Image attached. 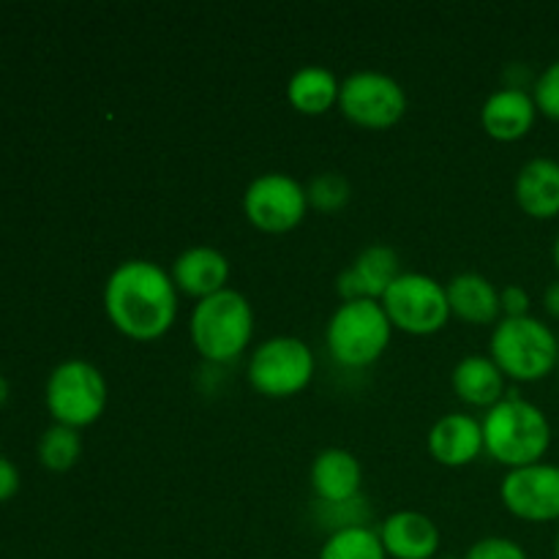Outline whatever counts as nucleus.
<instances>
[{"label":"nucleus","instance_id":"f257e3e1","mask_svg":"<svg viewBox=\"0 0 559 559\" xmlns=\"http://www.w3.org/2000/svg\"><path fill=\"white\" fill-rule=\"evenodd\" d=\"M180 293L167 267L151 260H126L104 284V314L131 342H158L178 320Z\"/></svg>","mask_w":559,"mask_h":559},{"label":"nucleus","instance_id":"f03ea898","mask_svg":"<svg viewBox=\"0 0 559 559\" xmlns=\"http://www.w3.org/2000/svg\"><path fill=\"white\" fill-rule=\"evenodd\" d=\"M480 426H484V453L508 469L544 462L555 437L549 415L516 391L486 409Z\"/></svg>","mask_w":559,"mask_h":559},{"label":"nucleus","instance_id":"7ed1b4c3","mask_svg":"<svg viewBox=\"0 0 559 559\" xmlns=\"http://www.w3.org/2000/svg\"><path fill=\"white\" fill-rule=\"evenodd\" d=\"M254 306L243 293L227 287L197 300L189 317V338L197 355L213 366L235 364L254 338Z\"/></svg>","mask_w":559,"mask_h":559},{"label":"nucleus","instance_id":"20e7f679","mask_svg":"<svg viewBox=\"0 0 559 559\" xmlns=\"http://www.w3.org/2000/svg\"><path fill=\"white\" fill-rule=\"evenodd\" d=\"M489 358L511 382H540L557 374L559 338L538 317H502L489 336Z\"/></svg>","mask_w":559,"mask_h":559},{"label":"nucleus","instance_id":"39448f33","mask_svg":"<svg viewBox=\"0 0 559 559\" xmlns=\"http://www.w3.org/2000/svg\"><path fill=\"white\" fill-rule=\"evenodd\" d=\"M393 325L380 300L338 304L325 325V347L344 369H369L391 347Z\"/></svg>","mask_w":559,"mask_h":559},{"label":"nucleus","instance_id":"423d86ee","mask_svg":"<svg viewBox=\"0 0 559 559\" xmlns=\"http://www.w3.org/2000/svg\"><path fill=\"white\" fill-rule=\"evenodd\" d=\"M109 402L107 377L91 360L71 358L63 360L47 377L44 404L55 424L69 429H87L104 415Z\"/></svg>","mask_w":559,"mask_h":559},{"label":"nucleus","instance_id":"0eeeda50","mask_svg":"<svg viewBox=\"0 0 559 559\" xmlns=\"http://www.w3.org/2000/svg\"><path fill=\"white\" fill-rule=\"evenodd\" d=\"M317 358L298 336H271L257 344L246 364V380L262 399H293L311 385Z\"/></svg>","mask_w":559,"mask_h":559},{"label":"nucleus","instance_id":"6e6552de","mask_svg":"<svg viewBox=\"0 0 559 559\" xmlns=\"http://www.w3.org/2000/svg\"><path fill=\"white\" fill-rule=\"evenodd\" d=\"M382 309L391 320L393 331L407 336H435L451 322L445 284L429 273H402L382 295Z\"/></svg>","mask_w":559,"mask_h":559},{"label":"nucleus","instance_id":"1a4fd4ad","mask_svg":"<svg viewBox=\"0 0 559 559\" xmlns=\"http://www.w3.org/2000/svg\"><path fill=\"white\" fill-rule=\"evenodd\" d=\"M338 112L366 131H385L407 115V91L402 82L382 71H353L342 80Z\"/></svg>","mask_w":559,"mask_h":559},{"label":"nucleus","instance_id":"9d476101","mask_svg":"<svg viewBox=\"0 0 559 559\" xmlns=\"http://www.w3.org/2000/svg\"><path fill=\"white\" fill-rule=\"evenodd\" d=\"M309 213L306 186L287 173L257 175L243 191V216L265 235H287Z\"/></svg>","mask_w":559,"mask_h":559},{"label":"nucleus","instance_id":"9b49d317","mask_svg":"<svg viewBox=\"0 0 559 559\" xmlns=\"http://www.w3.org/2000/svg\"><path fill=\"white\" fill-rule=\"evenodd\" d=\"M500 500L511 516L527 524H559V467L549 462L508 469Z\"/></svg>","mask_w":559,"mask_h":559},{"label":"nucleus","instance_id":"f8f14e48","mask_svg":"<svg viewBox=\"0 0 559 559\" xmlns=\"http://www.w3.org/2000/svg\"><path fill=\"white\" fill-rule=\"evenodd\" d=\"M402 262L391 246H366L353 265L344 267L336 278V293L342 304L349 300H382L391 284L402 276Z\"/></svg>","mask_w":559,"mask_h":559},{"label":"nucleus","instance_id":"ddd939ff","mask_svg":"<svg viewBox=\"0 0 559 559\" xmlns=\"http://www.w3.org/2000/svg\"><path fill=\"white\" fill-rule=\"evenodd\" d=\"M311 491L328 508L355 506L364 486V467L347 448H325L314 456L309 469Z\"/></svg>","mask_w":559,"mask_h":559},{"label":"nucleus","instance_id":"4468645a","mask_svg":"<svg viewBox=\"0 0 559 559\" xmlns=\"http://www.w3.org/2000/svg\"><path fill=\"white\" fill-rule=\"evenodd\" d=\"M229 260L216 246H189L175 257L169 276L180 295L191 300H205L229 287Z\"/></svg>","mask_w":559,"mask_h":559},{"label":"nucleus","instance_id":"2eb2a0df","mask_svg":"<svg viewBox=\"0 0 559 559\" xmlns=\"http://www.w3.org/2000/svg\"><path fill=\"white\" fill-rule=\"evenodd\" d=\"M426 448L442 467H469L484 453V426L467 413H448L435 420L426 437Z\"/></svg>","mask_w":559,"mask_h":559},{"label":"nucleus","instance_id":"dca6fc26","mask_svg":"<svg viewBox=\"0 0 559 559\" xmlns=\"http://www.w3.org/2000/svg\"><path fill=\"white\" fill-rule=\"evenodd\" d=\"M388 559H435L442 535L435 519L420 511H396L377 527Z\"/></svg>","mask_w":559,"mask_h":559},{"label":"nucleus","instance_id":"f3484780","mask_svg":"<svg viewBox=\"0 0 559 559\" xmlns=\"http://www.w3.org/2000/svg\"><path fill=\"white\" fill-rule=\"evenodd\" d=\"M538 107L524 87H500L480 107V126L497 142H519L535 129Z\"/></svg>","mask_w":559,"mask_h":559},{"label":"nucleus","instance_id":"a211bd4d","mask_svg":"<svg viewBox=\"0 0 559 559\" xmlns=\"http://www.w3.org/2000/svg\"><path fill=\"white\" fill-rule=\"evenodd\" d=\"M513 200L524 216L549 222L559 216V162L549 156L530 158L513 180Z\"/></svg>","mask_w":559,"mask_h":559},{"label":"nucleus","instance_id":"6ab92c4d","mask_svg":"<svg viewBox=\"0 0 559 559\" xmlns=\"http://www.w3.org/2000/svg\"><path fill=\"white\" fill-rule=\"evenodd\" d=\"M451 317L462 320L464 325H491L502 320L500 289L484 273H459L445 284Z\"/></svg>","mask_w":559,"mask_h":559},{"label":"nucleus","instance_id":"aec40b11","mask_svg":"<svg viewBox=\"0 0 559 559\" xmlns=\"http://www.w3.org/2000/svg\"><path fill=\"white\" fill-rule=\"evenodd\" d=\"M453 393L459 402L475 409H491L508 396V377L489 355H467L453 366L451 374Z\"/></svg>","mask_w":559,"mask_h":559},{"label":"nucleus","instance_id":"412c9836","mask_svg":"<svg viewBox=\"0 0 559 559\" xmlns=\"http://www.w3.org/2000/svg\"><path fill=\"white\" fill-rule=\"evenodd\" d=\"M342 80L325 66H304L287 82V102L306 118H320L338 107Z\"/></svg>","mask_w":559,"mask_h":559},{"label":"nucleus","instance_id":"4be33fe9","mask_svg":"<svg viewBox=\"0 0 559 559\" xmlns=\"http://www.w3.org/2000/svg\"><path fill=\"white\" fill-rule=\"evenodd\" d=\"M317 559H388V555L374 527L353 524V527L333 530Z\"/></svg>","mask_w":559,"mask_h":559},{"label":"nucleus","instance_id":"5701e85b","mask_svg":"<svg viewBox=\"0 0 559 559\" xmlns=\"http://www.w3.org/2000/svg\"><path fill=\"white\" fill-rule=\"evenodd\" d=\"M82 456V437L76 429L52 424L38 440V462L49 473H69Z\"/></svg>","mask_w":559,"mask_h":559},{"label":"nucleus","instance_id":"b1692460","mask_svg":"<svg viewBox=\"0 0 559 559\" xmlns=\"http://www.w3.org/2000/svg\"><path fill=\"white\" fill-rule=\"evenodd\" d=\"M306 197H309V207L320 213H338L347 207L349 197H353V186L344 175L338 173H322L306 186Z\"/></svg>","mask_w":559,"mask_h":559},{"label":"nucleus","instance_id":"393cba45","mask_svg":"<svg viewBox=\"0 0 559 559\" xmlns=\"http://www.w3.org/2000/svg\"><path fill=\"white\" fill-rule=\"evenodd\" d=\"M530 93H533L538 115H544V118L549 120H557L559 123V58L540 71Z\"/></svg>","mask_w":559,"mask_h":559},{"label":"nucleus","instance_id":"a878e982","mask_svg":"<svg viewBox=\"0 0 559 559\" xmlns=\"http://www.w3.org/2000/svg\"><path fill=\"white\" fill-rule=\"evenodd\" d=\"M462 559H530V555L519 540L506 535H486L475 540Z\"/></svg>","mask_w":559,"mask_h":559},{"label":"nucleus","instance_id":"bb28decb","mask_svg":"<svg viewBox=\"0 0 559 559\" xmlns=\"http://www.w3.org/2000/svg\"><path fill=\"white\" fill-rule=\"evenodd\" d=\"M500 309L502 317H530V309H533V298L524 287L519 284H508V287L500 289Z\"/></svg>","mask_w":559,"mask_h":559},{"label":"nucleus","instance_id":"cd10ccee","mask_svg":"<svg viewBox=\"0 0 559 559\" xmlns=\"http://www.w3.org/2000/svg\"><path fill=\"white\" fill-rule=\"evenodd\" d=\"M20 469H16V464L11 462L9 456H3L0 453V506L9 500H14L16 491H20Z\"/></svg>","mask_w":559,"mask_h":559},{"label":"nucleus","instance_id":"c85d7f7f","mask_svg":"<svg viewBox=\"0 0 559 559\" xmlns=\"http://www.w3.org/2000/svg\"><path fill=\"white\" fill-rule=\"evenodd\" d=\"M544 309H546V314L559 320V278L544 289Z\"/></svg>","mask_w":559,"mask_h":559},{"label":"nucleus","instance_id":"c756f323","mask_svg":"<svg viewBox=\"0 0 559 559\" xmlns=\"http://www.w3.org/2000/svg\"><path fill=\"white\" fill-rule=\"evenodd\" d=\"M9 396H11L9 380H5V377H0V407H5V402H9Z\"/></svg>","mask_w":559,"mask_h":559},{"label":"nucleus","instance_id":"7c9ffc66","mask_svg":"<svg viewBox=\"0 0 559 559\" xmlns=\"http://www.w3.org/2000/svg\"><path fill=\"white\" fill-rule=\"evenodd\" d=\"M551 260H555V267H557V273H559V233H557V238H555V246H551Z\"/></svg>","mask_w":559,"mask_h":559},{"label":"nucleus","instance_id":"2f4dec72","mask_svg":"<svg viewBox=\"0 0 559 559\" xmlns=\"http://www.w3.org/2000/svg\"><path fill=\"white\" fill-rule=\"evenodd\" d=\"M555 559H559V527H557V535H555Z\"/></svg>","mask_w":559,"mask_h":559},{"label":"nucleus","instance_id":"473e14b6","mask_svg":"<svg viewBox=\"0 0 559 559\" xmlns=\"http://www.w3.org/2000/svg\"><path fill=\"white\" fill-rule=\"evenodd\" d=\"M557 382H559V366H557Z\"/></svg>","mask_w":559,"mask_h":559}]
</instances>
